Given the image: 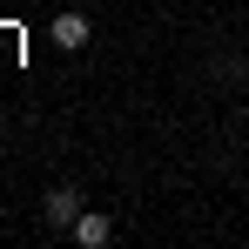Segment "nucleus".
I'll use <instances>...</instances> for the list:
<instances>
[{
  "label": "nucleus",
  "mask_w": 249,
  "mask_h": 249,
  "mask_svg": "<svg viewBox=\"0 0 249 249\" xmlns=\"http://www.w3.org/2000/svg\"><path fill=\"white\" fill-rule=\"evenodd\" d=\"M81 189H47V202H41V222L47 229H74V222H81Z\"/></svg>",
  "instance_id": "f257e3e1"
},
{
  "label": "nucleus",
  "mask_w": 249,
  "mask_h": 249,
  "mask_svg": "<svg viewBox=\"0 0 249 249\" xmlns=\"http://www.w3.org/2000/svg\"><path fill=\"white\" fill-rule=\"evenodd\" d=\"M68 236H74V243H81V249H101V243H108V236H115V229H108V215H101V209H81V222H74Z\"/></svg>",
  "instance_id": "f03ea898"
},
{
  "label": "nucleus",
  "mask_w": 249,
  "mask_h": 249,
  "mask_svg": "<svg viewBox=\"0 0 249 249\" xmlns=\"http://www.w3.org/2000/svg\"><path fill=\"white\" fill-rule=\"evenodd\" d=\"M54 47H68V54L88 47V14H61V20H54Z\"/></svg>",
  "instance_id": "7ed1b4c3"
}]
</instances>
